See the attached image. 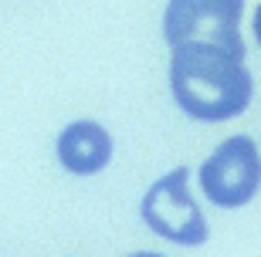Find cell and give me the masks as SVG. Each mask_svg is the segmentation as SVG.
I'll list each match as a JSON object with an SVG mask.
<instances>
[{
    "label": "cell",
    "mask_w": 261,
    "mask_h": 257,
    "mask_svg": "<svg viewBox=\"0 0 261 257\" xmlns=\"http://www.w3.org/2000/svg\"><path fill=\"white\" fill-rule=\"evenodd\" d=\"M187 180H190L187 166H176L163 180H156L139 203V217L160 237L173 240L180 247H200L211 237V227H207L203 210L187 190Z\"/></svg>",
    "instance_id": "cell-2"
},
{
    "label": "cell",
    "mask_w": 261,
    "mask_h": 257,
    "mask_svg": "<svg viewBox=\"0 0 261 257\" xmlns=\"http://www.w3.org/2000/svg\"><path fill=\"white\" fill-rule=\"evenodd\" d=\"M55 149H58V162L68 173H75V176L102 173L109 166V159H112V139H109V132L98 122H92V119L65 125Z\"/></svg>",
    "instance_id": "cell-5"
},
{
    "label": "cell",
    "mask_w": 261,
    "mask_h": 257,
    "mask_svg": "<svg viewBox=\"0 0 261 257\" xmlns=\"http://www.w3.org/2000/svg\"><path fill=\"white\" fill-rule=\"evenodd\" d=\"M129 257H163V254H129Z\"/></svg>",
    "instance_id": "cell-7"
},
{
    "label": "cell",
    "mask_w": 261,
    "mask_h": 257,
    "mask_svg": "<svg viewBox=\"0 0 261 257\" xmlns=\"http://www.w3.org/2000/svg\"><path fill=\"white\" fill-rule=\"evenodd\" d=\"M241 14L244 0H170L163 14V38L173 48L187 41H207L244 58V41L238 31Z\"/></svg>",
    "instance_id": "cell-3"
},
{
    "label": "cell",
    "mask_w": 261,
    "mask_h": 257,
    "mask_svg": "<svg viewBox=\"0 0 261 257\" xmlns=\"http://www.w3.org/2000/svg\"><path fill=\"white\" fill-rule=\"evenodd\" d=\"M261 186V153L248 135L224 139L200 166V190L214 207H244Z\"/></svg>",
    "instance_id": "cell-4"
},
{
    "label": "cell",
    "mask_w": 261,
    "mask_h": 257,
    "mask_svg": "<svg viewBox=\"0 0 261 257\" xmlns=\"http://www.w3.org/2000/svg\"><path fill=\"white\" fill-rule=\"evenodd\" d=\"M254 38H258V44H261V7L254 10Z\"/></svg>",
    "instance_id": "cell-6"
},
{
    "label": "cell",
    "mask_w": 261,
    "mask_h": 257,
    "mask_svg": "<svg viewBox=\"0 0 261 257\" xmlns=\"http://www.w3.org/2000/svg\"><path fill=\"white\" fill-rule=\"evenodd\" d=\"M170 88L190 119L224 122L251 105L254 81L241 54L207 41H187L173 48Z\"/></svg>",
    "instance_id": "cell-1"
}]
</instances>
